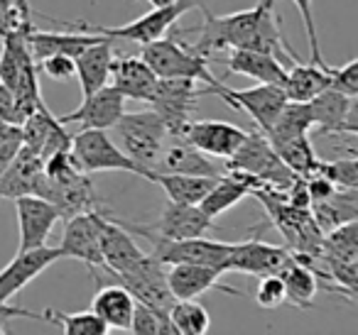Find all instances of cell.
Returning <instances> with one entry per match:
<instances>
[{"mask_svg":"<svg viewBox=\"0 0 358 335\" xmlns=\"http://www.w3.org/2000/svg\"><path fill=\"white\" fill-rule=\"evenodd\" d=\"M204 22L199 27H192L187 32H199V40L194 42V50L199 54L209 57L221 50H258L275 54L285 64H292L297 57L287 40L280 32V17L275 6L260 3L248 10L231 13V15H214L204 6Z\"/></svg>","mask_w":358,"mask_h":335,"instance_id":"1","label":"cell"},{"mask_svg":"<svg viewBox=\"0 0 358 335\" xmlns=\"http://www.w3.org/2000/svg\"><path fill=\"white\" fill-rule=\"evenodd\" d=\"M204 6V0H172L167 6L152 8L150 13L140 15L138 20L128 22V25L108 27V25H94L89 20H57V17H47L55 27L59 30H81V32H96V35H103L108 40H125L135 42V45H148L152 40L164 37L179 20L182 15H187L194 8Z\"/></svg>","mask_w":358,"mask_h":335,"instance_id":"2","label":"cell"},{"mask_svg":"<svg viewBox=\"0 0 358 335\" xmlns=\"http://www.w3.org/2000/svg\"><path fill=\"white\" fill-rule=\"evenodd\" d=\"M118 223L123 228H128L130 232H140L152 245V255L162 265H206V267H216L221 271H229V257L231 250H234V242L209 240L206 235L167 240V237L155 235L148 225H140V223H123V221Z\"/></svg>","mask_w":358,"mask_h":335,"instance_id":"3","label":"cell"},{"mask_svg":"<svg viewBox=\"0 0 358 335\" xmlns=\"http://www.w3.org/2000/svg\"><path fill=\"white\" fill-rule=\"evenodd\" d=\"M224 164L231 172L250 174L260 186L273 188V191H285L297 179V174L278 157L270 140L258 128L245 133L243 142L229 159H224Z\"/></svg>","mask_w":358,"mask_h":335,"instance_id":"4","label":"cell"},{"mask_svg":"<svg viewBox=\"0 0 358 335\" xmlns=\"http://www.w3.org/2000/svg\"><path fill=\"white\" fill-rule=\"evenodd\" d=\"M140 57L157 79H192L201 84L216 81V76L209 71V57L199 54L192 45H185L174 37L164 35L148 42L140 50Z\"/></svg>","mask_w":358,"mask_h":335,"instance_id":"5","label":"cell"},{"mask_svg":"<svg viewBox=\"0 0 358 335\" xmlns=\"http://www.w3.org/2000/svg\"><path fill=\"white\" fill-rule=\"evenodd\" d=\"M123 144V152L143 169V179H148L157 167V159L167 144V130H164L159 115L152 108L143 113H125L113 125Z\"/></svg>","mask_w":358,"mask_h":335,"instance_id":"6","label":"cell"},{"mask_svg":"<svg viewBox=\"0 0 358 335\" xmlns=\"http://www.w3.org/2000/svg\"><path fill=\"white\" fill-rule=\"evenodd\" d=\"M204 96V86H196L192 79H157L150 96V108L159 115L169 140L185 137L187 125L196 110V98Z\"/></svg>","mask_w":358,"mask_h":335,"instance_id":"7","label":"cell"},{"mask_svg":"<svg viewBox=\"0 0 358 335\" xmlns=\"http://www.w3.org/2000/svg\"><path fill=\"white\" fill-rule=\"evenodd\" d=\"M57 260H62L59 247H35V250L17 252L15 260L0 269V311H6L8 318H32V311L20 308V306H10V299L20 289H25L30 281H35L45 269H50Z\"/></svg>","mask_w":358,"mask_h":335,"instance_id":"8","label":"cell"},{"mask_svg":"<svg viewBox=\"0 0 358 335\" xmlns=\"http://www.w3.org/2000/svg\"><path fill=\"white\" fill-rule=\"evenodd\" d=\"M69 152L74 154L76 164L86 174L96 172H128L143 177V169L106 135V130L81 128V133L71 135Z\"/></svg>","mask_w":358,"mask_h":335,"instance_id":"9","label":"cell"},{"mask_svg":"<svg viewBox=\"0 0 358 335\" xmlns=\"http://www.w3.org/2000/svg\"><path fill=\"white\" fill-rule=\"evenodd\" d=\"M216 94L219 98H224V103H229L231 108L243 110L253 118V123L258 125V130L268 133L270 125L278 120L282 105L287 103L282 86L278 84H255L253 89H229L219 79L214 84H204V96Z\"/></svg>","mask_w":358,"mask_h":335,"instance_id":"10","label":"cell"},{"mask_svg":"<svg viewBox=\"0 0 358 335\" xmlns=\"http://www.w3.org/2000/svg\"><path fill=\"white\" fill-rule=\"evenodd\" d=\"M103 208L101 211H84L66 218L64 232L59 240L62 257L84 262L96 274V269H103V255H101V221H103Z\"/></svg>","mask_w":358,"mask_h":335,"instance_id":"11","label":"cell"},{"mask_svg":"<svg viewBox=\"0 0 358 335\" xmlns=\"http://www.w3.org/2000/svg\"><path fill=\"white\" fill-rule=\"evenodd\" d=\"M307 103L309 113H312V128H317L322 137H331V135L356 137L358 135L356 96H346L329 86V89L319 91L314 98H309Z\"/></svg>","mask_w":358,"mask_h":335,"instance_id":"12","label":"cell"},{"mask_svg":"<svg viewBox=\"0 0 358 335\" xmlns=\"http://www.w3.org/2000/svg\"><path fill=\"white\" fill-rule=\"evenodd\" d=\"M110 279H115L120 286H125V289L133 294V299L140 301V304H148V306L164 308V311H169V306L174 304V296L167 284L164 265L152 252H148L145 260L140 262L135 269L125 271V274H113Z\"/></svg>","mask_w":358,"mask_h":335,"instance_id":"13","label":"cell"},{"mask_svg":"<svg viewBox=\"0 0 358 335\" xmlns=\"http://www.w3.org/2000/svg\"><path fill=\"white\" fill-rule=\"evenodd\" d=\"M15 213H17V228H20L17 252L47 245V237H50L57 221L62 218L55 203H50L42 196H35V193H25V196L15 198Z\"/></svg>","mask_w":358,"mask_h":335,"instance_id":"14","label":"cell"},{"mask_svg":"<svg viewBox=\"0 0 358 335\" xmlns=\"http://www.w3.org/2000/svg\"><path fill=\"white\" fill-rule=\"evenodd\" d=\"M101 255H103V271L113 276L135 269L148 252L138 247L128 228L120 225L113 216L103 213V221H101Z\"/></svg>","mask_w":358,"mask_h":335,"instance_id":"15","label":"cell"},{"mask_svg":"<svg viewBox=\"0 0 358 335\" xmlns=\"http://www.w3.org/2000/svg\"><path fill=\"white\" fill-rule=\"evenodd\" d=\"M289 257H292L289 247L270 245L258 237H248L243 242H234V250L229 257V271H241V274L250 276L278 274Z\"/></svg>","mask_w":358,"mask_h":335,"instance_id":"16","label":"cell"},{"mask_svg":"<svg viewBox=\"0 0 358 335\" xmlns=\"http://www.w3.org/2000/svg\"><path fill=\"white\" fill-rule=\"evenodd\" d=\"M125 110V98L118 89L113 86H101L91 96L81 100V105L71 113L62 115V125H81V128H94V130H108L118 123V118Z\"/></svg>","mask_w":358,"mask_h":335,"instance_id":"17","label":"cell"},{"mask_svg":"<svg viewBox=\"0 0 358 335\" xmlns=\"http://www.w3.org/2000/svg\"><path fill=\"white\" fill-rule=\"evenodd\" d=\"M20 142L22 147L32 149L42 159H47L59 149H69L71 135L66 133V125H62L59 118L52 115L47 105L42 103L35 113H30L20 123Z\"/></svg>","mask_w":358,"mask_h":335,"instance_id":"18","label":"cell"},{"mask_svg":"<svg viewBox=\"0 0 358 335\" xmlns=\"http://www.w3.org/2000/svg\"><path fill=\"white\" fill-rule=\"evenodd\" d=\"M226 271L206 265H169L167 284L174 299H199L206 291H221L229 296H243L238 289L224 284L221 276Z\"/></svg>","mask_w":358,"mask_h":335,"instance_id":"19","label":"cell"},{"mask_svg":"<svg viewBox=\"0 0 358 335\" xmlns=\"http://www.w3.org/2000/svg\"><path fill=\"white\" fill-rule=\"evenodd\" d=\"M248 130L238 128V125L224 123V120H192L185 130V137L189 144H194L196 149H201L204 154L219 159H229L231 154L238 149V144L243 142Z\"/></svg>","mask_w":358,"mask_h":335,"instance_id":"20","label":"cell"},{"mask_svg":"<svg viewBox=\"0 0 358 335\" xmlns=\"http://www.w3.org/2000/svg\"><path fill=\"white\" fill-rule=\"evenodd\" d=\"M155 235L167 237V240H182V237H199L209 230H216L214 218H209L199 206L189 203L169 201L159 213V221L155 225H148Z\"/></svg>","mask_w":358,"mask_h":335,"instance_id":"21","label":"cell"},{"mask_svg":"<svg viewBox=\"0 0 358 335\" xmlns=\"http://www.w3.org/2000/svg\"><path fill=\"white\" fill-rule=\"evenodd\" d=\"M113 40L101 35L96 42H91L89 47L79 52L74 57L76 64V79L81 84V96H91L94 91H99L101 86L108 84L110 79V64H113Z\"/></svg>","mask_w":358,"mask_h":335,"instance_id":"22","label":"cell"},{"mask_svg":"<svg viewBox=\"0 0 358 335\" xmlns=\"http://www.w3.org/2000/svg\"><path fill=\"white\" fill-rule=\"evenodd\" d=\"M155 172L196 174V177H221V164L211 162L201 149H196L194 144H189L187 140L179 137V140H172V144H164Z\"/></svg>","mask_w":358,"mask_h":335,"instance_id":"23","label":"cell"},{"mask_svg":"<svg viewBox=\"0 0 358 335\" xmlns=\"http://www.w3.org/2000/svg\"><path fill=\"white\" fill-rule=\"evenodd\" d=\"M110 81H113L110 86L123 94V98L148 103L157 84V76L145 64L143 57H120L110 64Z\"/></svg>","mask_w":358,"mask_h":335,"instance_id":"24","label":"cell"},{"mask_svg":"<svg viewBox=\"0 0 358 335\" xmlns=\"http://www.w3.org/2000/svg\"><path fill=\"white\" fill-rule=\"evenodd\" d=\"M258 186L260 184L255 181L250 174L231 172L229 169V174L216 179L214 186L209 188V193L199 201V208L209 218H219V216H224L226 211H231L236 203L243 201L245 196H250Z\"/></svg>","mask_w":358,"mask_h":335,"instance_id":"25","label":"cell"},{"mask_svg":"<svg viewBox=\"0 0 358 335\" xmlns=\"http://www.w3.org/2000/svg\"><path fill=\"white\" fill-rule=\"evenodd\" d=\"M226 69L231 74H241L253 79L255 84H278L282 86L287 76V64L280 61L275 54L258 50H231L226 59Z\"/></svg>","mask_w":358,"mask_h":335,"instance_id":"26","label":"cell"},{"mask_svg":"<svg viewBox=\"0 0 358 335\" xmlns=\"http://www.w3.org/2000/svg\"><path fill=\"white\" fill-rule=\"evenodd\" d=\"M278 274L285 284V301L287 304L297 306V308H309L314 304L319 294V276L307 257L292 252V257L285 262Z\"/></svg>","mask_w":358,"mask_h":335,"instance_id":"27","label":"cell"},{"mask_svg":"<svg viewBox=\"0 0 358 335\" xmlns=\"http://www.w3.org/2000/svg\"><path fill=\"white\" fill-rule=\"evenodd\" d=\"M101 35L96 32H81V30H69V32H42L37 27H32L30 32L25 35L27 50H30L32 59L40 61L50 54H69L76 57L84 47H89L91 42H96Z\"/></svg>","mask_w":358,"mask_h":335,"instance_id":"28","label":"cell"},{"mask_svg":"<svg viewBox=\"0 0 358 335\" xmlns=\"http://www.w3.org/2000/svg\"><path fill=\"white\" fill-rule=\"evenodd\" d=\"M42 164H45V159L32 152V149L22 147L20 142L17 154L8 164L3 177H0V198L15 201V198L25 196V193H35V184L42 174Z\"/></svg>","mask_w":358,"mask_h":335,"instance_id":"29","label":"cell"},{"mask_svg":"<svg viewBox=\"0 0 358 335\" xmlns=\"http://www.w3.org/2000/svg\"><path fill=\"white\" fill-rule=\"evenodd\" d=\"M91 311L106 323L108 330H130V318L135 311V299L125 286L108 284L96 291Z\"/></svg>","mask_w":358,"mask_h":335,"instance_id":"30","label":"cell"},{"mask_svg":"<svg viewBox=\"0 0 358 335\" xmlns=\"http://www.w3.org/2000/svg\"><path fill=\"white\" fill-rule=\"evenodd\" d=\"M219 177H196V174H169V172H152L148 181L159 184L167 193L169 201L174 203H189L199 206L201 198L209 193L214 181Z\"/></svg>","mask_w":358,"mask_h":335,"instance_id":"31","label":"cell"},{"mask_svg":"<svg viewBox=\"0 0 358 335\" xmlns=\"http://www.w3.org/2000/svg\"><path fill=\"white\" fill-rule=\"evenodd\" d=\"M327 64H299L292 61L287 66V76L282 81V91L287 96V100H299V103H307L309 98L319 94V91L329 89V74L324 69Z\"/></svg>","mask_w":358,"mask_h":335,"instance_id":"32","label":"cell"},{"mask_svg":"<svg viewBox=\"0 0 358 335\" xmlns=\"http://www.w3.org/2000/svg\"><path fill=\"white\" fill-rule=\"evenodd\" d=\"M312 216L322 230H331L341 223L356 221V188H336V193H331L329 198L312 203Z\"/></svg>","mask_w":358,"mask_h":335,"instance_id":"33","label":"cell"},{"mask_svg":"<svg viewBox=\"0 0 358 335\" xmlns=\"http://www.w3.org/2000/svg\"><path fill=\"white\" fill-rule=\"evenodd\" d=\"M273 149L278 152V157L292 169L297 177H309V174L317 172L319 157L314 152V144L309 140V135H294L287 140H278V142H270Z\"/></svg>","mask_w":358,"mask_h":335,"instance_id":"34","label":"cell"},{"mask_svg":"<svg viewBox=\"0 0 358 335\" xmlns=\"http://www.w3.org/2000/svg\"><path fill=\"white\" fill-rule=\"evenodd\" d=\"M35 320H47V323L62 328L66 335H106L108 328L94 313V311H81V313H64L57 308H45L42 313H32Z\"/></svg>","mask_w":358,"mask_h":335,"instance_id":"35","label":"cell"},{"mask_svg":"<svg viewBox=\"0 0 358 335\" xmlns=\"http://www.w3.org/2000/svg\"><path fill=\"white\" fill-rule=\"evenodd\" d=\"M167 313L174 330L182 335H204L211 328L209 311L201 304H196V299H174Z\"/></svg>","mask_w":358,"mask_h":335,"instance_id":"36","label":"cell"},{"mask_svg":"<svg viewBox=\"0 0 358 335\" xmlns=\"http://www.w3.org/2000/svg\"><path fill=\"white\" fill-rule=\"evenodd\" d=\"M130 333L138 335H177L169 313L164 308H155V306L140 304L135 301L133 318H130Z\"/></svg>","mask_w":358,"mask_h":335,"instance_id":"37","label":"cell"},{"mask_svg":"<svg viewBox=\"0 0 358 335\" xmlns=\"http://www.w3.org/2000/svg\"><path fill=\"white\" fill-rule=\"evenodd\" d=\"M32 10L27 0H0V40L15 32L32 30Z\"/></svg>","mask_w":358,"mask_h":335,"instance_id":"38","label":"cell"},{"mask_svg":"<svg viewBox=\"0 0 358 335\" xmlns=\"http://www.w3.org/2000/svg\"><path fill=\"white\" fill-rule=\"evenodd\" d=\"M317 174L327 177L329 181H334L338 188H358V162L353 154L346 159H331V162L319 159Z\"/></svg>","mask_w":358,"mask_h":335,"instance_id":"39","label":"cell"},{"mask_svg":"<svg viewBox=\"0 0 358 335\" xmlns=\"http://www.w3.org/2000/svg\"><path fill=\"white\" fill-rule=\"evenodd\" d=\"M329 74V86L346 96H358V59H348L343 66H324Z\"/></svg>","mask_w":358,"mask_h":335,"instance_id":"40","label":"cell"},{"mask_svg":"<svg viewBox=\"0 0 358 335\" xmlns=\"http://www.w3.org/2000/svg\"><path fill=\"white\" fill-rule=\"evenodd\" d=\"M292 3L297 6L304 22V32H307V42H309V61L319 66L327 64L322 57V50H319V32H317V22H314V3L312 0H292Z\"/></svg>","mask_w":358,"mask_h":335,"instance_id":"41","label":"cell"},{"mask_svg":"<svg viewBox=\"0 0 358 335\" xmlns=\"http://www.w3.org/2000/svg\"><path fill=\"white\" fill-rule=\"evenodd\" d=\"M255 301L260 308H278L285 304V284L280 274H265L260 276V284L255 289Z\"/></svg>","mask_w":358,"mask_h":335,"instance_id":"42","label":"cell"},{"mask_svg":"<svg viewBox=\"0 0 358 335\" xmlns=\"http://www.w3.org/2000/svg\"><path fill=\"white\" fill-rule=\"evenodd\" d=\"M40 64H42V71L55 81H69L76 76L74 57H69V54H50V57H45V59H40Z\"/></svg>","mask_w":358,"mask_h":335,"instance_id":"43","label":"cell"},{"mask_svg":"<svg viewBox=\"0 0 358 335\" xmlns=\"http://www.w3.org/2000/svg\"><path fill=\"white\" fill-rule=\"evenodd\" d=\"M17 149H20V137L10 140V142H6V144H0V177H3V172L8 169V164L13 162V157L17 154Z\"/></svg>","mask_w":358,"mask_h":335,"instance_id":"44","label":"cell"},{"mask_svg":"<svg viewBox=\"0 0 358 335\" xmlns=\"http://www.w3.org/2000/svg\"><path fill=\"white\" fill-rule=\"evenodd\" d=\"M20 137V125H13V123H3L0 120V144L10 142V140Z\"/></svg>","mask_w":358,"mask_h":335,"instance_id":"45","label":"cell"},{"mask_svg":"<svg viewBox=\"0 0 358 335\" xmlns=\"http://www.w3.org/2000/svg\"><path fill=\"white\" fill-rule=\"evenodd\" d=\"M6 318H8V313H6V311H0V335L10 333V330H8V325H6Z\"/></svg>","mask_w":358,"mask_h":335,"instance_id":"46","label":"cell"},{"mask_svg":"<svg viewBox=\"0 0 358 335\" xmlns=\"http://www.w3.org/2000/svg\"><path fill=\"white\" fill-rule=\"evenodd\" d=\"M148 3H152V8H159V6H167V3H172V0H148Z\"/></svg>","mask_w":358,"mask_h":335,"instance_id":"47","label":"cell"},{"mask_svg":"<svg viewBox=\"0 0 358 335\" xmlns=\"http://www.w3.org/2000/svg\"><path fill=\"white\" fill-rule=\"evenodd\" d=\"M260 3H265V6H275V0H260Z\"/></svg>","mask_w":358,"mask_h":335,"instance_id":"48","label":"cell"}]
</instances>
